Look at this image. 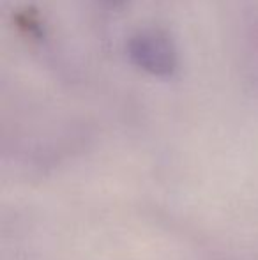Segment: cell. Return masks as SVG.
I'll return each mask as SVG.
<instances>
[{"label": "cell", "mask_w": 258, "mask_h": 260, "mask_svg": "<svg viewBox=\"0 0 258 260\" xmlns=\"http://www.w3.org/2000/svg\"><path fill=\"white\" fill-rule=\"evenodd\" d=\"M128 55L138 69L158 78H168L179 68L175 41L161 27H145L134 32L128 41Z\"/></svg>", "instance_id": "6da1fadb"}]
</instances>
